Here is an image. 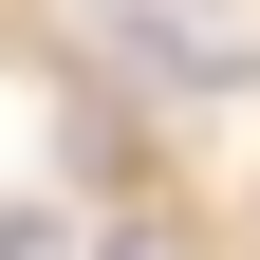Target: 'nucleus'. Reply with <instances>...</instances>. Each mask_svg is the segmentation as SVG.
Returning a JSON list of instances; mask_svg holds the SVG:
<instances>
[{
    "label": "nucleus",
    "mask_w": 260,
    "mask_h": 260,
    "mask_svg": "<svg viewBox=\"0 0 260 260\" xmlns=\"http://www.w3.org/2000/svg\"><path fill=\"white\" fill-rule=\"evenodd\" d=\"M0 260H75V242H56V205H0Z\"/></svg>",
    "instance_id": "nucleus-1"
}]
</instances>
